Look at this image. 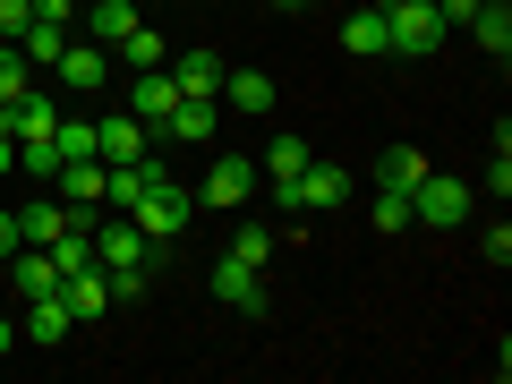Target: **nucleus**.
<instances>
[{
	"instance_id": "f257e3e1",
	"label": "nucleus",
	"mask_w": 512,
	"mask_h": 384,
	"mask_svg": "<svg viewBox=\"0 0 512 384\" xmlns=\"http://www.w3.org/2000/svg\"><path fill=\"white\" fill-rule=\"evenodd\" d=\"M444 35H453V26L436 18V0H393V9H384V52L393 60H427Z\"/></svg>"
},
{
	"instance_id": "f03ea898",
	"label": "nucleus",
	"mask_w": 512,
	"mask_h": 384,
	"mask_svg": "<svg viewBox=\"0 0 512 384\" xmlns=\"http://www.w3.org/2000/svg\"><path fill=\"white\" fill-rule=\"evenodd\" d=\"M282 222H308V214H333V205H350V171L342 163H316V154H308V171H299V180L291 188H282Z\"/></svg>"
},
{
	"instance_id": "7ed1b4c3",
	"label": "nucleus",
	"mask_w": 512,
	"mask_h": 384,
	"mask_svg": "<svg viewBox=\"0 0 512 384\" xmlns=\"http://www.w3.org/2000/svg\"><path fill=\"white\" fill-rule=\"evenodd\" d=\"M128 222H137V231H146V239H163V248H171V239H180L188 222H197V197H188V188H180V180H171V171H163V180H154L146 197L128 205Z\"/></svg>"
},
{
	"instance_id": "20e7f679",
	"label": "nucleus",
	"mask_w": 512,
	"mask_h": 384,
	"mask_svg": "<svg viewBox=\"0 0 512 384\" xmlns=\"http://www.w3.org/2000/svg\"><path fill=\"white\" fill-rule=\"evenodd\" d=\"M256 188H265V180H256V154H214V171H205L197 205H214V214H239Z\"/></svg>"
},
{
	"instance_id": "39448f33",
	"label": "nucleus",
	"mask_w": 512,
	"mask_h": 384,
	"mask_svg": "<svg viewBox=\"0 0 512 384\" xmlns=\"http://www.w3.org/2000/svg\"><path fill=\"white\" fill-rule=\"evenodd\" d=\"M94 265H103V274H120V265H163V239H146L137 231V222H94Z\"/></svg>"
},
{
	"instance_id": "423d86ee",
	"label": "nucleus",
	"mask_w": 512,
	"mask_h": 384,
	"mask_svg": "<svg viewBox=\"0 0 512 384\" xmlns=\"http://www.w3.org/2000/svg\"><path fill=\"white\" fill-rule=\"evenodd\" d=\"M410 222H427V231H453V222H470V188L444 180V171H427V180L410 188Z\"/></svg>"
},
{
	"instance_id": "0eeeda50",
	"label": "nucleus",
	"mask_w": 512,
	"mask_h": 384,
	"mask_svg": "<svg viewBox=\"0 0 512 384\" xmlns=\"http://www.w3.org/2000/svg\"><path fill=\"white\" fill-rule=\"evenodd\" d=\"M214 299H222V308H239V316H265V308H274V291H265V274H256V265H239L231 248L214 256Z\"/></svg>"
},
{
	"instance_id": "6e6552de",
	"label": "nucleus",
	"mask_w": 512,
	"mask_h": 384,
	"mask_svg": "<svg viewBox=\"0 0 512 384\" xmlns=\"http://www.w3.org/2000/svg\"><path fill=\"white\" fill-rule=\"evenodd\" d=\"M94 154L103 163H137V154H154V128L137 111H94Z\"/></svg>"
},
{
	"instance_id": "1a4fd4ad",
	"label": "nucleus",
	"mask_w": 512,
	"mask_h": 384,
	"mask_svg": "<svg viewBox=\"0 0 512 384\" xmlns=\"http://www.w3.org/2000/svg\"><path fill=\"white\" fill-rule=\"evenodd\" d=\"M60 86H77V94H94V86H111L120 77V60H111V43H86V35H69V52H60Z\"/></svg>"
},
{
	"instance_id": "9d476101",
	"label": "nucleus",
	"mask_w": 512,
	"mask_h": 384,
	"mask_svg": "<svg viewBox=\"0 0 512 384\" xmlns=\"http://www.w3.org/2000/svg\"><path fill=\"white\" fill-rule=\"evenodd\" d=\"M214 128H222V94H180V111L154 137H171V146H214Z\"/></svg>"
},
{
	"instance_id": "9b49d317",
	"label": "nucleus",
	"mask_w": 512,
	"mask_h": 384,
	"mask_svg": "<svg viewBox=\"0 0 512 384\" xmlns=\"http://www.w3.org/2000/svg\"><path fill=\"white\" fill-rule=\"evenodd\" d=\"M0 291H18V299L60 291V265H52V248H18L9 265H0Z\"/></svg>"
},
{
	"instance_id": "f8f14e48",
	"label": "nucleus",
	"mask_w": 512,
	"mask_h": 384,
	"mask_svg": "<svg viewBox=\"0 0 512 384\" xmlns=\"http://www.w3.org/2000/svg\"><path fill=\"white\" fill-rule=\"evenodd\" d=\"M128 111L146 128H163L171 111H180V86H171V69H137V86H128Z\"/></svg>"
},
{
	"instance_id": "ddd939ff",
	"label": "nucleus",
	"mask_w": 512,
	"mask_h": 384,
	"mask_svg": "<svg viewBox=\"0 0 512 384\" xmlns=\"http://www.w3.org/2000/svg\"><path fill=\"white\" fill-rule=\"evenodd\" d=\"M86 43H120L128 26H146V0H86Z\"/></svg>"
},
{
	"instance_id": "4468645a",
	"label": "nucleus",
	"mask_w": 512,
	"mask_h": 384,
	"mask_svg": "<svg viewBox=\"0 0 512 384\" xmlns=\"http://www.w3.org/2000/svg\"><path fill=\"white\" fill-rule=\"evenodd\" d=\"M77 333V316H69V299L60 291H43V299H26V342H43V350H60Z\"/></svg>"
},
{
	"instance_id": "2eb2a0df",
	"label": "nucleus",
	"mask_w": 512,
	"mask_h": 384,
	"mask_svg": "<svg viewBox=\"0 0 512 384\" xmlns=\"http://www.w3.org/2000/svg\"><path fill=\"white\" fill-rule=\"evenodd\" d=\"M52 180H60V205H69V214H94V205H103V163H94V154L60 163Z\"/></svg>"
},
{
	"instance_id": "dca6fc26",
	"label": "nucleus",
	"mask_w": 512,
	"mask_h": 384,
	"mask_svg": "<svg viewBox=\"0 0 512 384\" xmlns=\"http://www.w3.org/2000/svg\"><path fill=\"white\" fill-rule=\"evenodd\" d=\"M60 299H69V316H77V325H94V316L111 308V282H103V265H77V274H60Z\"/></svg>"
},
{
	"instance_id": "f3484780",
	"label": "nucleus",
	"mask_w": 512,
	"mask_h": 384,
	"mask_svg": "<svg viewBox=\"0 0 512 384\" xmlns=\"http://www.w3.org/2000/svg\"><path fill=\"white\" fill-rule=\"evenodd\" d=\"M69 205H60V197H35V205H18V248H52V239L60 231H69Z\"/></svg>"
},
{
	"instance_id": "a211bd4d",
	"label": "nucleus",
	"mask_w": 512,
	"mask_h": 384,
	"mask_svg": "<svg viewBox=\"0 0 512 384\" xmlns=\"http://www.w3.org/2000/svg\"><path fill=\"white\" fill-rule=\"evenodd\" d=\"M111 60H120L128 77L137 69H171V43H163V26H128V35L111 43Z\"/></svg>"
},
{
	"instance_id": "6ab92c4d",
	"label": "nucleus",
	"mask_w": 512,
	"mask_h": 384,
	"mask_svg": "<svg viewBox=\"0 0 512 384\" xmlns=\"http://www.w3.org/2000/svg\"><path fill=\"white\" fill-rule=\"evenodd\" d=\"M69 35H77V26H60V18H35V26H26V35H18V52H26V69H60V52H69Z\"/></svg>"
},
{
	"instance_id": "aec40b11",
	"label": "nucleus",
	"mask_w": 512,
	"mask_h": 384,
	"mask_svg": "<svg viewBox=\"0 0 512 384\" xmlns=\"http://www.w3.org/2000/svg\"><path fill=\"white\" fill-rule=\"evenodd\" d=\"M342 52H350V60H384V9L350 0V18H342Z\"/></svg>"
},
{
	"instance_id": "412c9836",
	"label": "nucleus",
	"mask_w": 512,
	"mask_h": 384,
	"mask_svg": "<svg viewBox=\"0 0 512 384\" xmlns=\"http://www.w3.org/2000/svg\"><path fill=\"white\" fill-rule=\"evenodd\" d=\"M299 171H308V146H299V137H274V146L256 154V180L274 188V197H282V188L299 180Z\"/></svg>"
},
{
	"instance_id": "4be33fe9",
	"label": "nucleus",
	"mask_w": 512,
	"mask_h": 384,
	"mask_svg": "<svg viewBox=\"0 0 512 384\" xmlns=\"http://www.w3.org/2000/svg\"><path fill=\"white\" fill-rule=\"evenodd\" d=\"M171 86H180V94H222V52H205V43L180 52V60H171Z\"/></svg>"
},
{
	"instance_id": "5701e85b",
	"label": "nucleus",
	"mask_w": 512,
	"mask_h": 384,
	"mask_svg": "<svg viewBox=\"0 0 512 384\" xmlns=\"http://www.w3.org/2000/svg\"><path fill=\"white\" fill-rule=\"evenodd\" d=\"M419 180H427V154L419 146H384L376 154V188H402V197H410Z\"/></svg>"
},
{
	"instance_id": "b1692460",
	"label": "nucleus",
	"mask_w": 512,
	"mask_h": 384,
	"mask_svg": "<svg viewBox=\"0 0 512 384\" xmlns=\"http://www.w3.org/2000/svg\"><path fill=\"white\" fill-rule=\"evenodd\" d=\"M470 35H478V52L504 60V52H512V0H487V9L470 18Z\"/></svg>"
},
{
	"instance_id": "393cba45",
	"label": "nucleus",
	"mask_w": 512,
	"mask_h": 384,
	"mask_svg": "<svg viewBox=\"0 0 512 384\" xmlns=\"http://www.w3.org/2000/svg\"><path fill=\"white\" fill-rule=\"evenodd\" d=\"M154 274H163V265H120V274H103V282H111V308H146V299H154Z\"/></svg>"
},
{
	"instance_id": "a878e982",
	"label": "nucleus",
	"mask_w": 512,
	"mask_h": 384,
	"mask_svg": "<svg viewBox=\"0 0 512 384\" xmlns=\"http://www.w3.org/2000/svg\"><path fill=\"white\" fill-rule=\"evenodd\" d=\"M222 86H231V111H274V77L265 69H231Z\"/></svg>"
},
{
	"instance_id": "bb28decb",
	"label": "nucleus",
	"mask_w": 512,
	"mask_h": 384,
	"mask_svg": "<svg viewBox=\"0 0 512 384\" xmlns=\"http://www.w3.org/2000/svg\"><path fill=\"white\" fill-rule=\"evenodd\" d=\"M274 248H282V231H265V222H239V231H231V256L256 265V274H265V256H274Z\"/></svg>"
},
{
	"instance_id": "cd10ccee",
	"label": "nucleus",
	"mask_w": 512,
	"mask_h": 384,
	"mask_svg": "<svg viewBox=\"0 0 512 384\" xmlns=\"http://www.w3.org/2000/svg\"><path fill=\"white\" fill-rule=\"evenodd\" d=\"M26 86H35V69H26V52H18V43L0 35V103H18Z\"/></svg>"
},
{
	"instance_id": "c85d7f7f",
	"label": "nucleus",
	"mask_w": 512,
	"mask_h": 384,
	"mask_svg": "<svg viewBox=\"0 0 512 384\" xmlns=\"http://www.w3.org/2000/svg\"><path fill=\"white\" fill-rule=\"evenodd\" d=\"M367 222H376V231H419V222H410V197H402V188H376Z\"/></svg>"
},
{
	"instance_id": "c756f323",
	"label": "nucleus",
	"mask_w": 512,
	"mask_h": 384,
	"mask_svg": "<svg viewBox=\"0 0 512 384\" xmlns=\"http://www.w3.org/2000/svg\"><path fill=\"white\" fill-rule=\"evenodd\" d=\"M26 26H35V0H0V35L18 43V35H26Z\"/></svg>"
},
{
	"instance_id": "7c9ffc66",
	"label": "nucleus",
	"mask_w": 512,
	"mask_h": 384,
	"mask_svg": "<svg viewBox=\"0 0 512 384\" xmlns=\"http://www.w3.org/2000/svg\"><path fill=\"white\" fill-rule=\"evenodd\" d=\"M487 265H512V222H487Z\"/></svg>"
},
{
	"instance_id": "2f4dec72",
	"label": "nucleus",
	"mask_w": 512,
	"mask_h": 384,
	"mask_svg": "<svg viewBox=\"0 0 512 384\" xmlns=\"http://www.w3.org/2000/svg\"><path fill=\"white\" fill-rule=\"evenodd\" d=\"M478 9H487V0H436V18H444V26H470Z\"/></svg>"
},
{
	"instance_id": "473e14b6",
	"label": "nucleus",
	"mask_w": 512,
	"mask_h": 384,
	"mask_svg": "<svg viewBox=\"0 0 512 384\" xmlns=\"http://www.w3.org/2000/svg\"><path fill=\"white\" fill-rule=\"evenodd\" d=\"M18 171V137H9V111H0V180Z\"/></svg>"
},
{
	"instance_id": "72a5a7b5",
	"label": "nucleus",
	"mask_w": 512,
	"mask_h": 384,
	"mask_svg": "<svg viewBox=\"0 0 512 384\" xmlns=\"http://www.w3.org/2000/svg\"><path fill=\"white\" fill-rule=\"evenodd\" d=\"M9 256H18V214L0 205V265H9Z\"/></svg>"
},
{
	"instance_id": "f704fd0d",
	"label": "nucleus",
	"mask_w": 512,
	"mask_h": 384,
	"mask_svg": "<svg viewBox=\"0 0 512 384\" xmlns=\"http://www.w3.org/2000/svg\"><path fill=\"white\" fill-rule=\"evenodd\" d=\"M9 350H18V316H0V359H9Z\"/></svg>"
},
{
	"instance_id": "c9c22d12",
	"label": "nucleus",
	"mask_w": 512,
	"mask_h": 384,
	"mask_svg": "<svg viewBox=\"0 0 512 384\" xmlns=\"http://www.w3.org/2000/svg\"><path fill=\"white\" fill-rule=\"evenodd\" d=\"M367 9H393V0H367Z\"/></svg>"
}]
</instances>
